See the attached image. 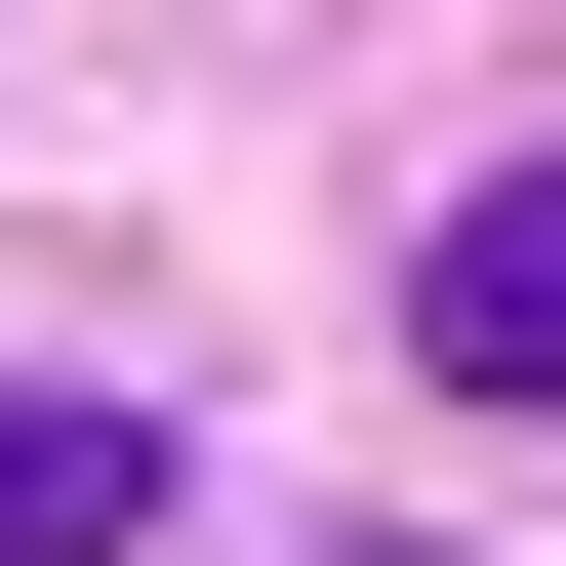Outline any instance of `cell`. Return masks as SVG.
<instances>
[{
	"label": "cell",
	"mask_w": 566,
	"mask_h": 566,
	"mask_svg": "<svg viewBox=\"0 0 566 566\" xmlns=\"http://www.w3.org/2000/svg\"><path fill=\"white\" fill-rule=\"evenodd\" d=\"M163 526V446H122V405H0V566H122Z\"/></svg>",
	"instance_id": "2"
},
{
	"label": "cell",
	"mask_w": 566,
	"mask_h": 566,
	"mask_svg": "<svg viewBox=\"0 0 566 566\" xmlns=\"http://www.w3.org/2000/svg\"><path fill=\"white\" fill-rule=\"evenodd\" d=\"M405 365L446 405H566V163H485L446 243H405Z\"/></svg>",
	"instance_id": "1"
}]
</instances>
